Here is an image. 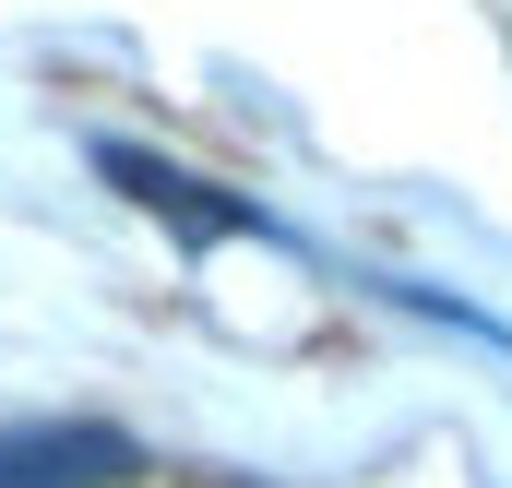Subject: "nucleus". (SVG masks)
Returning <instances> with one entry per match:
<instances>
[{
	"mask_svg": "<svg viewBox=\"0 0 512 488\" xmlns=\"http://www.w3.org/2000/svg\"><path fill=\"white\" fill-rule=\"evenodd\" d=\"M120 441H0V488H96Z\"/></svg>",
	"mask_w": 512,
	"mask_h": 488,
	"instance_id": "1",
	"label": "nucleus"
},
{
	"mask_svg": "<svg viewBox=\"0 0 512 488\" xmlns=\"http://www.w3.org/2000/svg\"><path fill=\"white\" fill-rule=\"evenodd\" d=\"M108 179H131L155 215H179V227H203V239H227V227H251V215H227V203H203V179H167V167H143V155H108Z\"/></svg>",
	"mask_w": 512,
	"mask_h": 488,
	"instance_id": "2",
	"label": "nucleus"
}]
</instances>
